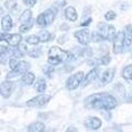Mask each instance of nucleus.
Masks as SVG:
<instances>
[{"label":"nucleus","instance_id":"nucleus-1","mask_svg":"<svg viewBox=\"0 0 132 132\" xmlns=\"http://www.w3.org/2000/svg\"><path fill=\"white\" fill-rule=\"evenodd\" d=\"M85 105L87 108L99 109V110H110L117 106V100L115 96L109 93H95L86 99Z\"/></svg>","mask_w":132,"mask_h":132},{"label":"nucleus","instance_id":"nucleus-2","mask_svg":"<svg viewBox=\"0 0 132 132\" xmlns=\"http://www.w3.org/2000/svg\"><path fill=\"white\" fill-rule=\"evenodd\" d=\"M68 59H69V53L61 50L60 47L53 46L48 51V64L57 65Z\"/></svg>","mask_w":132,"mask_h":132},{"label":"nucleus","instance_id":"nucleus-3","mask_svg":"<svg viewBox=\"0 0 132 132\" xmlns=\"http://www.w3.org/2000/svg\"><path fill=\"white\" fill-rule=\"evenodd\" d=\"M98 34L103 40H113L116 36V29L114 25H110L108 23L100 22L98 24Z\"/></svg>","mask_w":132,"mask_h":132},{"label":"nucleus","instance_id":"nucleus-4","mask_svg":"<svg viewBox=\"0 0 132 132\" xmlns=\"http://www.w3.org/2000/svg\"><path fill=\"white\" fill-rule=\"evenodd\" d=\"M55 13H56V11L54 12L52 8H50L47 11H45L44 13H42V14H39V16L36 20L37 25L40 28H46L47 25L53 23V21L55 19V15H56Z\"/></svg>","mask_w":132,"mask_h":132},{"label":"nucleus","instance_id":"nucleus-5","mask_svg":"<svg viewBox=\"0 0 132 132\" xmlns=\"http://www.w3.org/2000/svg\"><path fill=\"white\" fill-rule=\"evenodd\" d=\"M30 68V63L27 62V61H19L16 65L12 69V71L7 75V78L8 79H12L14 77H17V76H22L24 72H27Z\"/></svg>","mask_w":132,"mask_h":132},{"label":"nucleus","instance_id":"nucleus-6","mask_svg":"<svg viewBox=\"0 0 132 132\" xmlns=\"http://www.w3.org/2000/svg\"><path fill=\"white\" fill-rule=\"evenodd\" d=\"M84 78V73L82 71H78L76 73L71 75L69 78H68L67 83H65V86L69 91H72V90H76L80 84H82V80Z\"/></svg>","mask_w":132,"mask_h":132},{"label":"nucleus","instance_id":"nucleus-7","mask_svg":"<svg viewBox=\"0 0 132 132\" xmlns=\"http://www.w3.org/2000/svg\"><path fill=\"white\" fill-rule=\"evenodd\" d=\"M50 100H51V96L50 95L40 94V95H37V96H35V98H32L31 100L27 101V106H28V107L42 108V107H45Z\"/></svg>","mask_w":132,"mask_h":132},{"label":"nucleus","instance_id":"nucleus-8","mask_svg":"<svg viewBox=\"0 0 132 132\" xmlns=\"http://www.w3.org/2000/svg\"><path fill=\"white\" fill-rule=\"evenodd\" d=\"M73 37L76 38V39L79 42L80 45H83V46H87L88 44H90L91 42V32L88 29H82V30H77V31L73 34Z\"/></svg>","mask_w":132,"mask_h":132},{"label":"nucleus","instance_id":"nucleus-9","mask_svg":"<svg viewBox=\"0 0 132 132\" xmlns=\"http://www.w3.org/2000/svg\"><path fill=\"white\" fill-rule=\"evenodd\" d=\"M113 42V52L115 54H120L125 51V46H124V34L123 32H118L116 34L115 38Z\"/></svg>","mask_w":132,"mask_h":132},{"label":"nucleus","instance_id":"nucleus-10","mask_svg":"<svg viewBox=\"0 0 132 132\" xmlns=\"http://www.w3.org/2000/svg\"><path fill=\"white\" fill-rule=\"evenodd\" d=\"M1 40L6 42L12 47H17L22 42V36L21 34H12V35L1 34Z\"/></svg>","mask_w":132,"mask_h":132},{"label":"nucleus","instance_id":"nucleus-11","mask_svg":"<svg viewBox=\"0 0 132 132\" xmlns=\"http://www.w3.org/2000/svg\"><path fill=\"white\" fill-rule=\"evenodd\" d=\"M15 90V83L6 80V82H2L1 85H0V92H1V95L4 98H9L12 95V93L14 92Z\"/></svg>","mask_w":132,"mask_h":132},{"label":"nucleus","instance_id":"nucleus-12","mask_svg":"<svg viewBox=\"0 0 132 132\" xmlns=\"http://www.w3.org/2000/svg\"><path fill=\"white\" fill-rule=\"evenodd\" d=\"M98 75H99V69L98 68H93V69H91L90 71L87 72V75L84 76V78H83V80H82V87H85V86H87L88 84H91V83L93 82V80L95 79L96 77H98Z\"/></svg>","mask_w":132,"mask_h":132},{"label":"nucleus","instance_id":"nucleus-13","mask_svg":"<svg viewBox=\"0 0 132 132\" xmlns=\"http://www.w3.org/2000/svg\"><path fill=\"white\" fill-rule=\"evenodd\" d=\"M85 126L88 129V130H98L99 128L101 126V120L98 117H94V116H90L87 117L84 122Z\"/></svg>","mask_w":132,"mask_h":132},{"label":"nucleus","instance_id":"nucleus-14","mask_svg":"<svg viewBox=\"0 0 132 132\" xmlns=\"http://www.w3.org/2000/svg\"><path fill=\"white\" fill-rule=\"evenodd\" d=\"M114 76H115V69L114 68H110V69H106L105 71L101 75V85H107L113 80Z\"/></svg>","mask_w":132,"mask_h":132},{"label":"nucleus","instance_id":"nucleus-15","mask_svg":"<svg viewBox=\"0 0 132 132\" xmlns=\"http://www.w3.org/2000/svg\"><path fill=\"white\" fill-rule=\"evenodd\" d=\"M124 46H125V50L129 48L132 44V25L129 24L124 28Z\"/></svg>","mask_w":132,"mask_h":132},{"label":"nucleus","instance_id":"nucleus-16","mask_svg":"<svg viewBox=\"0 0 132 132\" xmlns=\"http://www.w3.org/2000/svg\"><path fill=\"white\" fill-rule=\"evenodd\" d=\"M13 28V20L9 15H5L1 20V29L2 31L7 32V31H11Z\"/></svg>","mask_w":132,"mask_h":132},{"label":"nucleus","instance_id":"nucleus-17","mask_svg":"<svg viewBox=\"0 0 132 132\" xmlns=\"http://www.w3.org/2000/svg\"><path fill=\"white\" fill-rule=\"evenodd\" d=\"M64 15H65V17H67L70 22H75L76 20H77V17H78L77 11H76L72 6H69V7H67V8H65Z\"/></svg>","mask_w":132,"mask_h":132},{"label":"nucleus","instance_id":"nucleus-18","mask_svg":"<svg viewBox=\"0 0 132 132\" xmlns=\"http://www.w3.org/2000/svg\"><path fill=\"white\" fill-rule=\"evenodd\" d=\"M35 78H36V77H35L34 73H32V72H29V71H27V72H24L23 75H22L21 80H22V83H23L24 85L30 86V85L34 84Z\"/></svg>","mask_w":132,"mask_h":132},{"label":"nucleus","instance_id":"nucleus-19","mask_svg":"<svg viewBox=\"0 0 132 132\" xmlns=\"http://www.w3.org/2000/svg\"><path fill=\"white\" fill-rule=\"evenodd\" d=\"M122 77L129 83H132V64H129L124 67L123 71H122Z\"/></svg>","mask_w":132,"mask_h":132},{"label":"nucleus","instance_id":"nucleus-20","mask_svg":"<svg viewBox=\"0 0 132 132\" xmlns=\"http://www.w3.org/2000/svg\"><path fill=\"white\" fill-rule=\"evenodd\" d=\"M44 130H45V125L42 122H35V123L30 124L28 126V131H31V132H42Z\"/></svg>","mask_w":132,"mask_h":132},{"label":"nucleus","instance_id":"nucleus-21","mask_svg":"<svg viewBox=\"0 0 132 132\" xmlns=\"http://www.w3.org/2000/svg\"><path fill=\"white\" fill-rule=\"evenodd\" d=\"M46 80L43 79V78H40V79H38L36 83H35V90L37 91V92H40L43 93L44 91H46Z\"/></svg>","mask_w":132,"mask_h":132},{"label":"nucleus","instance_id":"nucleus-22","mask_svg":"<svg viewBox=\"0 0 132 132\" xmlns=\"http://www.w3.org/2000/svg\"><path fill=\"white\" fill-rule=\"evenodd\" d=\"M34 24H35V21H34V20H30V21L25 22V23H22L21 25H20V29H19L20 32H21V34L28 32L32 27H34Z\"/></svg>","mask_w":132,"mask_h":132},{"label":"nucleus","instance_id":"nucleus-23","mask_svg":"<svg viewBox=\"0 0 132 132\" xmlns=\"http://www.w3.org/2000/svg\"><path fill=\"white\" fill-rule=\"evenodd\" d=\"M37 36L39 37V39L42 43H48L51 39H52V35H51V32H48V31H40Z\"/></svg>","mask_w":132,"mask_h":132},{"label":"nucleus","instance_id":"nucleus-24","mask_svg":"<svg viewBox=\"0 0 132 132\" xmlns=\"http://www.w3.org/2000/svg\"><path fill=\"white\" fill-rule=\"evenodd\" d=\"M32 17V12L30 11V9H27V11H24L23 13H22V15L20 16V22L22 23H25V22L30 21Z\"/></svg>","mask_w":132,"mask_h":132},{"label":"nucleus","instance_id":"nucleus-25","mask_svg":"<svg viewBox=\"0 0 132 132\" xmlns=\"http://www.w3.org/2000/svg\"><path fill=\"white\" fill-rule=\"evenodd\" d=\"M5 8H7L8 11H15V9L17 8V2L16 0H6V2H5Z\"/></svg>","mask_w":132,"mask_h":132},{"label":"nucleus","instance_id":"nucleus-26","mask_svg":"<svg viewBox=\"0 0 132 132\" xmlns=\"http://www.w3.org/2000/svg\"><path fill=\"white\" fill-rule=\"evenodd\" d=\"M110 60H111V57H110V55L109 54H105V55H102L101 57H99L98 61H96V63H98L99 65H105V64H108L109 62H110Z\"/></svg>","mask_w":132,"mask_h":132},{"label":"nucleus","instance_id":"nucleus-27","mask_svg":"<svg viewBox=\"0 0 132 132\" xmlns=\"http://www.w3.org/2000/svg\"><path fill=\"white\" fill-rule=\"evenodd\" d=\"M25 42L28 44H31V45H37L38 43H40V39L37 35H32V36H29L25 38Z\"/></svg>","mask_w":132,"mask_h":132},{"label":"nucleus","instance_id":"nucleus-28","mask_svg":"<svg viewBox=\"0 0 132 132\" xmlns=\"http://www.w3.org/2000/svg\"><path fill=\"white\" fill-rule=\"evenodd\" d=\"M43 53V48L42 47H35L32 48V50L29 51V55L31 57H38L40 56V54Z\"/></svg>","mask_w":132,"mask_h":132},{"label":"nucleus","instance_id":"nucleus-29","mask_svg":"<svg viewBox=\"0 0 132 132\" xmlns=\"http://www.w3.org/2000/svg\"><path fill=\"white\" fill-rule=\"evenodd\" d=\"M54 67L55 65H52V64H50V65H47V67H44V69H43V72L45 73V75L47 76V77H52V75H53V72H54Z\"/></svg>","mask_w":132,"mask_h":132},{"label":"nucleus","instance_id":"nucleus-30","mask_svg":"<svg viewBox=\"0 0 132 132\" xmlns=\"http://www.w3.org/2000/svg\"><path fill=\"white\" fill-rule=\"evenodd\" d=\"M105 19L107 20V21H113V20L116 19V13L114 11H108L105 14Z\"/></svg>","mask_w":132,"mask_h":132},{"label":"nucleus","instance_id":"nucleus-31","mask_svg":"<svg viewBox=\"0 0 132 132\" xmlns=\"http://www.w3.org/2000/svg\"><path fill=\"white\" fill-rule=\"evenodd\" d=\"M23 2H24V5H25L27 7L31 8V7H34L35 5H36L37 0H23Z\"/></svg>","mask_w":132,"mask_h":132},{"label":"nucleus","instance_id":"nucleus-32","mask_svg":"<svg viewBox=\"0 0 132 132\" xmlns=\"http://www.w3.org/2000/svg\"><path fill=\"white\" fill-rule=\"evenodd\" d=\"M91 22H92V17H88L87 20H85L84 22H82V23H80V27H87Z\"/></svg>","mask_w":132,"mask_h":132},{"label":"nucleus","instance_id":"nucleus-33","mask_svg":"<svg viewBox=\"0 0 132 132\" xmlns=\"http://www.w3.org/2000/svg\"><path fill=\"white\" fill-rule=\"evenodd\" d=\"M61 29H62V30H68V29H69V27H68V25L62 24V25H61Z\"/></svg>","mask_w":132,"mask_h":132},{"label":"nucleus","instance_id":"nucleus-34","mask_svg":"<svg viewBox=\"0 0 132 132\" xmlns=\"http://www.w3.org/2000/svg\"><path fill=\"white\" fill-rule=\"evenodd\" d=\"M76 130H77V129H76V128H73V126H71V128H69V129H68V131H76Z\"/></svg>","mask_w":132,"mask_h":132}]
</instances>
